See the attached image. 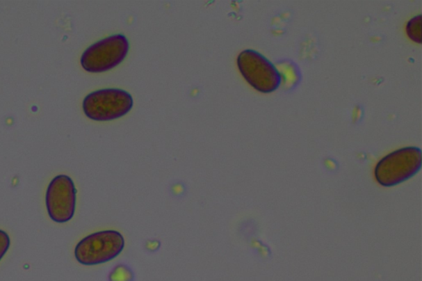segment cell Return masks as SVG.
Here are the masks:
<instances>
[{"label": "cell", "mask_w": 422, "mask_h": 281, "mask_svg": "<svg viewBox=\"0 0 422 281\" xmlns=\"http://www.w3.org/2000/svg\"><path fill=\"white\" fill-rule=\"evenodd\" d=\"M130 44L125 35L114 34L100 40L83 51L80 63L90 73L106 72L126 59Z\"/></svg>", "instance_id": "3"}, {"label": "cell", "mask_w": 422, "mask_h": 281, "mask_svg": "<svg viewBox=\"0 0 422 281\" xmlns=\"http://www.w3.org/2000/svg\"><path fill=\"white\" fill-rule=\"evenodd\" d=\"M134 106L131 93L120 88H104L92 92L84 98L83 110L88 118L108 122L126 115Z\"/></svg>", "instance_id": "2"}, {"label": "cell", "mask_w": 422, "mask_h": 281, "mask_svg": "<svg viewBox=\"0 0 422 281\" xmlns=\"http://www.w3.org/2000/svg\"><path fill=\"white\" fill-rule=\"evenodd\" d=\"M422 154L417 147H406L385 156L376 165L375 177L384 186H393L410 179L421 170Z\"/></svg>", "instance_id": "1"}, {"label": "cell", "mask_w": 422, "mask_h": 281, "mask_svg": "<svg viewBox=\"0 0 422 281\" xmlns=\"http://www.w3.org/2000/svg\"><path fill=\"white\" fill-rule=\"evenodd\" d=\"M421 15H417L407 22V33L413 42L421 43Z\"/></svg>", "instance_id": "7"}, {"label": "cell", "mask_w": 422, "mask_h": 281, "mask_svg": "<svg viewBox=\"0 0 422 281\" xmlns=\"http://www.w3.org/2000/svg\"><path fill=\"white\" fill-rule=\"evenodd\" d=\"M134 275L127 266L119 265L115 267L109 275L110 281H133Z\"/></svg>", "instance_id": "8"}, {"label": "cell", "mask_w": 422, "mask_h": 281, "mask_svg": "<svg viewBox=\"0 0 422 281\" xmlns=\"http://www.w3.org/2000/svg\"><path fill=\"white\" fill-rule=\"evenodd\" d=\"M76 193L74 182L66 175L53 178L46 195L49 216L56 223H66L74 216L76 208Z\"/></svg>", "instance_id": "6"}, {"label": "cell", "mask_w": 422, "mask_h": 281, "mask_svg": "<svg viewBox=\"0 0 422 281\" xmlns=\"http://www.w3.org/2000/svg\"><path fill=\"white\" fill-rule=\"evenodd\" d=\"M125 240L117 231L97 232L83 239L74 249L80 264L95 266L112 261L121 254Z\"/></svg>", "instance_id": "4"}, {"label": "cell", "mask_w": 422, "mask_h": 281, "mask_svg": "<svg viewBox=\"0 0 422 281\" xmlns=\"http://www.w3.org/2000/svg\"><path fill=\"white\" fill-rule=\"evenodd\" d=\"M240 73L256 90L270 93L281 86L282 76L268 58L254 50L243 51L238 56Z\"/></svg>", "instance_id": "5"}, {"label": "cell", "mask_w": 422, "mask_h": 281, "mask_svg": "<svg viewBox=\"0 0 422 281\" xmlns=\"http://www.w3.org/2000/svg\"><path fill=\"white\" fill-rule=\"evenodd\" d=\"M10 246V239L6 232L0 230V261L8 252Z\"/></svg>", "instance_id": "9"}]
</instances>
